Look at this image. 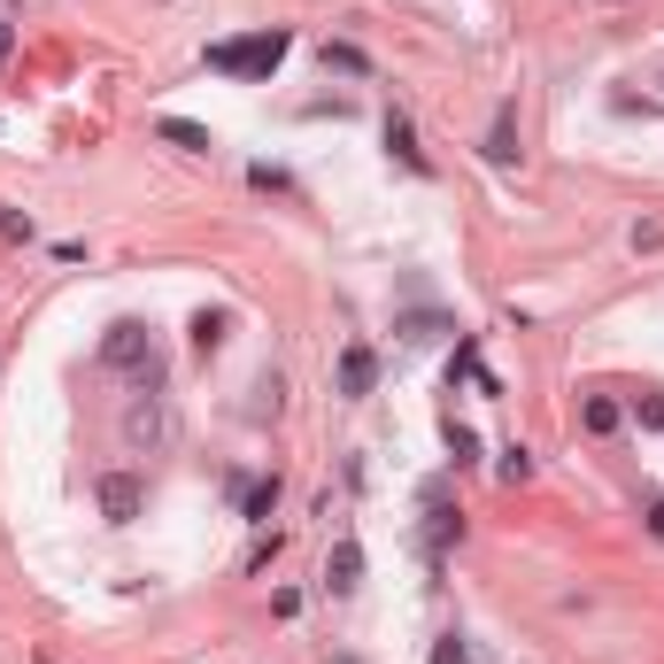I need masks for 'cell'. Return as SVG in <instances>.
Segmentation results:
<instances>
[{
	"mask_svg": "<svg viewBox=\"0 0 664 664\" xmlns=\"http://www.w3.org/2000/svg\"><path fill=\"white\" fill-rule=\"evenodd\" d=\"M425 517H433V525H425V541H433V549H449V541L464 533V517L441 502V487H425Z\"/></svg>",
	"mask_w": 664,
	"mask_h": 664,
	"instance_id": "obj_7",
	"label": "cell"
},
{
	"mask_svg": "<svg viewBox=\"0 0 664 664\" xmlns=\"http://www.w3.org/2000/svg\"><path fill=\"white\" fill-rule=\"evenodd\" d=\"M371 386H379V355H371L363 340H348V348H340V394H348V402H363Z\"/></svg>",
	"mask_w": 664,
	"mask_h": 664,
	"instance_id": "obj_3",
	"label": "cell"
},
{
	"mask_svg": "<svg viewBox=\"0 0 664 664\" xmlns=\"http://www.w3.org/2000/svg\"><path fill=\"white\" fill-rule=\"evenodd\" d=\"M155 132H163L170 148H185V155H209V148H217V140H209V132H201V124H185V117H163V124H155Z\"/></svg>",
	"mask_w": 664,
	"mask_h": 664,
	"instance_id": "obj_10",
	"label": "cell"
},
{
	"mask_svg": "<svg viewBox=\"0 0 664 664\" xmlns=\"http://www.w3.org/2000/svg\"><path fill=\"white\" fill-rule=\"evenodd\" d=\"M433 664H472V650H464V634H441V642H433Z\"/></svg>",
	"mask_w": 664,
	"mask_h": 664,
	"instance_id": "obj_16",
	"label": "cell"
},
{
	"mask_svg": "<svg viewBox=\"0 0 664 664\" xmlns=\"http://www.w3.org/2000/svg\"><path fill=\"white\" fill-rule=\"evenodd\" d=\"M325 587H332V595H355V587H363V541H332Z\"/></svg>",
	"mask_w": 664,
	"mask_h": 664,
	"instance_id": "obj_4",
	"label": "cell"
},
{
	"mask_svg": "<svg viewBox=\"0 0 664 664\" xmlns=\"http://www.w3.org/2000/svg\"><path fill=\"white\" fill-rule=\"evenodd\" d=\"M441 433H449V456H456V472H464V464H480V433H472V425H456V417H449Z\"/></svg>",
	"mask_w": 664,
	"mask_h": 664,
	"instance_id": "obj_13",
	"label": "cell"
},
{
	"mask_svg": "<svg viewBox=\"0 0 664 664\" xmlns=\"http://www.w3.org/2000/svg\"><path fill=\"white\" fill-rule=\"evenodd\" d=\"M525 472H533V456H525V449H502V480H510V487H517V480H525Z\"/></svg>",
	"mask_w": 664,
	"mask_h": 664,
	"instance_id": "obj_17",
	"label": "cell"
},
{
	"mask_svg": "<svg viewBox=\"0 0 664 664\" xmlns=\"http://www.w3.org/2000/svg\"><path fill=\"white\" fill-rule=\"evenodd\" d=\"M441 332H456V325H449V318H425V310L402 318V340H441Z\"/></svg>",
	"mask_w": 664,
	"mask_h": 664,
	"instance_id": "obj_14",
	"label": "cell"
},
{
	"mask_svg": "<svg viewBox=\"0 0 664 664\" xmlns=\"http://www.w3.org/2000/svg\"><path fill=\"white\" fill-rule=\"evenodd\" d=\"M634 417L642 425H664V394H634Z\"/></svg>",
	"mask_w": 664,
	"mask_h": 664,
	"instance_id": "obj_18",
	"label": "cell"
},
{
	"mask_svg": "<svg viewBox=\"0 0 664 664\" xmlns=\"http://www.w3.org/2000/svg\"><path fill=\"white\" fill-rule=\"evenodd\" d=\"M325 70H348V78H371V54L348 47V39H325Z\"/></svg>",
	"mask_w": 664,
	"mask_h": 664,
	"instance_id": "obj_11",
	"label": "cell"
},
{
	"mask_svg": "<svg viewBox=\"0 0 664 664\" xmlns=\"http://www.w3.org/2000/svg\"><path fill=\"white\" fill-rule=\"evenodd\" d=\"M101 510H109V525H132L140 517V480L132 472H109L101 480Z\"/></svg>",
	"mask_w": 664,
	"mask_h": 664,
	"instance_id": "obj_5",
	"label": "cell"
},
{
	"mask_svg": "<svg viewBox=\"0 0 664 664\" xmlns=\"http://www.w3.org/2000/svg\"><path fill=\"white\" fill-rule=\"evenodd\" d=\"M217 340H224V318H209V310H201V318H193V348H201V355H217Z\"/></svg>",
	"mask_w": 664,
	"mask_h": 664,
	"instance_id": "obj_15",
	"label": "cell"
},
{
	"mask_svg": "<svg viewBox=\"0 0 664 664\" xmlns=\"http://www.w3.org/2000/svg\"><path fill=\"white\" fill-rule=\"evenodd\" d=\"M487 163H517V109H495V124H487Z\"/></svg>",
	"mask_w": 664,
	"mask_h": 664,
	"instance_id": "obj_9",
	"label": "cell"
},
{
	"mask_svg": "<svg viewBox=\"0 0 664 664\" xmlns=\"http://www.w3.org/2000/svg\"><path fill=\"white\" fill-rule=\"evenodd\" d=\"M0 54H8V23H0Z\"/></svg>",
	"mask_w": 664,
	"mask_h": 664,
	"instance_id": "obj_20",
	"label": "cell"
},
{
	"mask_svg": "<svg viewBox=\"0 0 664 664\" xmlns=\"http://www.w3.org/2000/svg\"><path fill=\"white\" fill-rule=\"evenodd\" d=\"M101 363H109V371H140L148 386L163 379V363H155V348H148V325H140V318H117V325H109V340H101Z\"/></svg>",
	"mask_w": 664,
	"mask_h": 664,
	"instance_id": "obj_2",
	"label": "cell"
},
{
	"mask_svg": "<svg viewBox=\"0 0 664 664\" xmlns=\"http://www.w3.org/2000/svg\"><path fill=\"white\" fill-rule=\"evenodd\" d=\"M650 533H657V541H664V502H650Z\"/></svg>",
	"mask_w": 664,
	"mask_h": 664,
	"instance_id": "obj_19",
	"label": "cell"
},
{
	"mask_svg": "<svg viewBox=\"0 0 664 664\" xmlns=\"http://www.w3.org/2000/svg\"><path fill=\"white\" fill-rule=\"evenodd\" d=\"M386 148H394V163H410L417 178H433V163H425V148H417V132H410V117H402V109L386 117Z\"/></svg>",
	"mask_w": 664,
	"mask_h": 664,
	"instance_id": "obj_6",
	"label": "cell"
},
{
	"mask_svg": "<svg viewBox=\"0 0 664 664\" xmlns=\"http://www.w3.org/2000/svg\"><path fill=\"white\" fill-rule=\"evenodd\" d=\"M286 62V31H255V39H217L209 47V70L224 78H271Z\"/></svg>",
	"mask_w": 664,
	"mask_h": 664,
	"instance_id": "obj_1",
	"label": "cell"
},
{
	"mask_svg": "<svg viewBox=\"0 0 664 664\" xmlns=\"http://www.w3.org/2000/svg\"><path fill=\"white\" fill-rule=\"evenodd\" d=\"M618 417H626V410H618L611 394H587V410H580V425H587V433H618Z\"/></svg>",
	"mask_w": 664,
	"mask_h": 664,
	"instance_id": "obj_12",
	"label": "cell"
},
{
	"mask_svg": "<svg viewBox=\"0 0 664 664\" xmlns=\"http://www.w3.org/2000/svg\"><path fill=\"white\" fill-rule=\"evenodd\" d=\"M232 495H240V517H271L279 510V480H232Z\"/></svg>",
	"mask_w": 664,
	"mask_h": 664,
	"instance_id": "obj_8",
	"label": "cell"
}]
</instances>
